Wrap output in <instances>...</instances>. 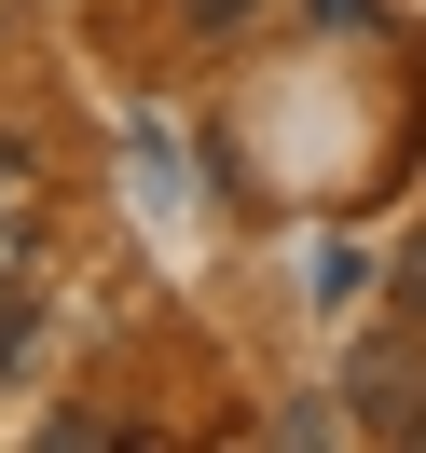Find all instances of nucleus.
<instances>
[{
  "label": "nucleus",
  "instance_id": "1",
  "mask_svg": "<svg viewBox=\"0 0 426 453\" xmlns=\"http://www.w3.org/2000/svg\"><path fill=\"white\" fill-rule=\"evenodd\" d=\"M344 385H358V426H371V440H399V426H413V343H358Z\"/></svg>",
  "mask_w": 426,
  "mask_h": 453
},
{
  "label": "nucleus",
  "instance_id": "4",
  "mask_svg": "<svg viewBox=\"0 0 426 453\" xmlns=\"http://www.w3.org/2000/svg\"><path fill=\"white\" fill-rule=\"evenodd\" d=\"M399 440H426V398H413V426H399Z\"/></svg>",
  "mask_w": 426,
  "mask_h": 453
},
{
  "label": "nucleus",
  "instance_id": "3",
  "mask_svg": "<svg viewBox=\"0 0 426 453\" xmlns=\"http://www.w3.org/2000/svg\"><path fill=\"white\" fill-rule=\"evenodd\" d=\"M179 14H193V28H248L261 0H179Z\"/></svg>",
  "mask_w": 426,
  "mask_h": 453
},
{
  "label": "nucleus",
  "instance_id": "2",
  "mask_svg": "<svg viewBox=\"0 0 426 453\" xmlns=\"http://www.w3.org/2000/svg\"><path fill=\"white\" fill-rule=\"evenodd\" d=\"M399 316L426 330V234H413V261H399Z\"/></svg>",
  "mask_w": 426,
  "mask_h": 453
}]
</instances>
